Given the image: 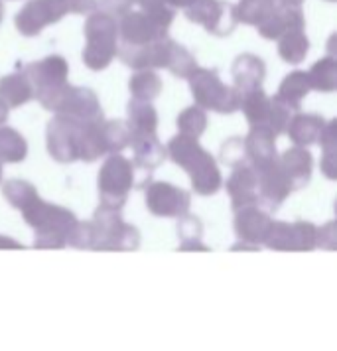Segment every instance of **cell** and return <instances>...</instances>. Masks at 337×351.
<instances>
[{"mask_svg":"<svg viewBox=\"0 0 337 351\" xmlns=\"http://www.w3.org/2000/svg\"><path fill=\"white\" fill-rule=\"evenodd\" d=\"M166 154L176 166L184 168L192 180L193 192L197 195H215L223 186V176L217 166V160L201 148L197 138L176 134L168 146Z\"/></svg>","mask_w":337,"mask_h":351,"instance_id":"obj_1","label":"cell"},{"mask_svg":"<svg viewBox=\"0 0 337 351\" xmlns=\"http://www.w3.org/2000/svg\"><path fill=\"white\" fill-rule=\"evenodd\" d=\"M24 221L36 231L34 247L36 249H53L60 251L67 247V241L71 237L77 217L73 211L62 206H53L44 202L40 195L22 209Z\"/></svg>","mask_w":337,"mask_h":351,"instance_id":"obj_2","label":"cell"},{"mask_svg":"<svg viewBox=\"0 0 337 351\" xmlns=\"http://www.w3.org/2000/svg\"><path fill=\"white\" fill-rule=\"evenodd\" d=\"M97 6L99 0H28L18 10L14 24L22 36L34 38L67 14H91Z\"/></svg>","mask_w":337,"mask_h":351,"instance_id":"obj_3","label":"cell"},{"mask_svg":"<svg viewBox=\"0 0 337 351\" xmlns=\"http://www.w3.org/2000/svg\"><path fill=\"white\" fill-rule=\"evenodd\" d=\"M85 49L83 64L91 71H103L116 58L118 51V22L105 10L91 12L85 26Z\"/></svg>","mask_w":337,"mask_h":351,"instance_id":"obj_4","label":"cell"},{"mask_svg":"<svg viewBox=\"0 0 337 351\" xmlns=\"http://www.w3.org/2000/svg\"><path fill=\"white\" fill-rule=\"evenodd\" d=\"M123 209L99 206L91 227H93V251H136L140 247V231L123 221Z\"/></svg>","mask_w":337,"mask_h":351,"instance_id":"obj_5","label":"cell"},{"mask_svg":"<svg viewBox=\"0 0 337 351\" xmlns=\"http://www.w3.org/2000/svg\"><path fill=\"white\" fill-rule=\"evenodd\" d=\"M99 199L101 206L112 209H123L132 188H136V168L129 158L121 156V152L109 154L103 162L99 178Z\"/></svg>","mask_w":337,"mask_h":351,"instance_id":"obj_6","label":"cell"},{"mask_svg":"<svg viewBox=\"0 0 337 351\" xmlns=\"http://www.w3.org/2000/svg\"><path fill=\"white\" fill-rule=\"evenodd\" d=\"M190 89H192L193 101L199 109L221 112V114H231L239 111L241 97L233 89V85H225L219 80V73L215 69H205L197 67L192 75L188 77Z\"/></svg>","mask_w":337,"mask_h":351,"instance_id":"obj_7","label":"cell"},{"mask_svg":"<svg viewBox=\"0 0 337 351\" xmlns=\"http://www.w3.org/2000/svg\"><path fill=\"white\" fill-rule=\"evenodd\" d=\"M174 8L184 10L186 18L205 28V32L217 38H227L237 28L235 4L225 0H168Z\"/></svg>","mask_w":337,"mask_h":351,"instance_id":"obj_8","label":"cell"},{"mask_svg":"<svg viewBox=\"0 0 337 351\" xmlns=\"http://www.w3.org/2000/svg\"><path fill=\"white\" fill-rule=\"evenodd\" d=\"M40 103L46 111L71 117L81 123H97L105 119L95 91L87 87H73L65 83L64 87H60L55 93L42 99Z\"/></svg>","mask_w":337,"mask_h":351,"instance_id":"obj_9","label":"cell"},{"mask_svg":"<svg viewBox=\"0 0 337 351\" xmlns=\"http://www.w3.org/2000/svg\"><path fill=\"white\" fill-rule=\"evenodd\" d=\"M87 123L75 121L65 114H55L46 128V143L51 158L60 164H71L79 160L83 128Z\"/></svg>","mask_w":337,"mask_h":351,"instance_id":"obj_10","label":"cell"},{"mask_svg":"<svg viewBox=\"0 0 337 351\" xmlns=\"http://www.w3.org/2000/svg\"><path fill=\"white\" fill-rule=\"evenodd\" d=\"M264 245L273 251L308 253L318 247V227L310 221H274L264 239Z\"/></svg>","mask_w":337,"mask_h":351,"instance_id":"obj_11","label":"cell"},{"mask_svg":"<svg viewBox=\"0 0 337 351\" xmlns=\"http://www.w3.org/2000/svg\"><path fill=\"white\" fill-rule=\"evenodd\" d=\"M22 71L32 83L34 99L38 101L55 93L60 87H64L69 77V65L62 56H48L40 62H32L24 65Z\"/></svg>","mask_w":337,"mask_h":351,"instance_id":"obj_12","label":"cell"},{"mask_svg":"<svg viewBox=\"0 0 337 351\" xmlns=\"http://www.w3.org/2000/svg\"><path fill=\"white\" fill-rule=\"evenodd\" d=\"M273 219L269 211L257 206H245L235 211V235L239 243L231 247V251H258L260 245L271 231Z\"/></svg>","mask_w":337,"mask_h":351,"instance_id":"obj_13","label":"cell"},{"mask_svg":"<svg viewBox=\"0 0 337 351\" xmlns=\"http://www.w3.org/2000/svg\"><path fill=\"white\" fill-rule=\"evenodd\" d=\"M146 209L156 217H182L190 211L192 195L170 182H148Z\"/></svg>","mask_w":337,"mask_h":351,"instance_id":"obj_14","label":"cell"},{"mask_svg":"<svg viewBox=\"0 0 337 351\" xmlns=\"http://www.w3.org/2000/svg\"><path fill=\"white\" fill-rule=\"evenodd\" d=\"M255 172L258 176V206H262L266 211H278L286 197L294 192L288 176L280 166V160H273Z\"/></svg>","mask_w":337,"mask_h":351,"instance_id":"obj_15","label":"cell"},{"mask_svg":"<svg viewBox=\"0 0 337 351\" xmlns=\"http://www.w3.org/2000/svg\"><path fill=\"white\" fill-rule=\"evenodd\" d=\"M164 36H168V28H164L160 22H156L142 10H129L118 18V46H145Z\"/></svg>","mask_w":337,"mask_h":351,"instance_id":"obj_16","label":"cell"},{"mask_svg":"<svg viewBox=\"0 0 337 351\" xmlns=\"http://www.w3.org/2000/svg\"><path fill=\"white\" fill-rule=\"evenodd\" d=\"M227 193L231 197L233 211L245 206L258 204V176L255 168L247 162L233 168V174L227 180Z\"/></svg>","mask_w":337,"mask_h":351,"instance_id":"obj_17","label":"cell"},{"mask_svg":"<svg viewBox=\"0 0 337 351\" xmlns=\"http://www.w3.org/2000/svg\"><path fill=\"white\" fill-rule=\"evenodd\" d=\"M231 75H233V89L239 93V97H242L249 91L262 87L266 67H264V62L255 53H241L233 62Z\"/></svg>","mask_w":337,"mask_h":351,"instance_id":"obj_18","label":"cell"},{"mask_svg":"<svg viewBox=\"0 0 337 351\" xmlns=\"http://www.w3.org/2000/svg\"><path fill=\"white\" fill-rule=\"evenodd\" d=\"M264 40H278L290 30H305V18L302 6H280L257 26Z\"/></svg>","mask_w":337,"mask_h":351,"instance_id":"obj_19","label":"cell"},{"mask_svg":"<svg viewBox=\"0 0 337 351\" xmlns=\"http://www.w3.org/2000/svg\"><path fill=\"white\" fill-rule=\"evenodd\" d=\"M242 143H245V160L255 170L278 158V154H276V136L266 128L251 127L247 138H242Z\"/></svg>","mask_w":337,"mask_h":351,"instance_id":"obj_20","label":"cell"},{"mask_svg":"<svg viewBox=\"0 0 337 351\" xmlns=\"http://www.w3.org/2000/svg\"><path fill=\"white\" fill-rule=\"evenodd\" d=\"M282 170L288 176L292 190H302L308 186L310 178H312V168H314V158L310 154V150H305L304 146H294L288 148L282 156H278Z\"/></svg>","mask_w":337,"mask_h":351,"instance_id":"obj_21","label":"cell"},{"mask_svg":"<svg viewBox=\"0 0 337 351\" xmlns=\"http://www.w3.org/2000/svg\"><path fill=\"white\" fill-rule=\"evenodd\" d=\"M325 127V119L318 114V112H294L290 119L286 134L290 136V141L296 146H312L318 143L321 130Z\"/></svg>","mask_w":337,"mask_h":351,"instance_id":"obj_22","label":"cell"},{"mask_svg":"<svg viewBox=\"0 0 337 351\" xmlns=\"http://www.w3.org/2000/svg\"><path fill=\"white\" fill-rule=\"evenodd\" d=\"M127 127H129L130 143L156 134V130H158V112L152 107L150 101H136V99L130 101Z\"/></svg>","mask_w":337,"mask_h":351,"instance_id":"obj_23","label":"cell"},{"mask_svg":"<svg viewBox=\"0 0 337 351\" xmlns=\"http://www.w3.org/2000/svg\"><path fill=\"white\" fill-rule=\"evenodd\" d=\"M130 146L134 150V162L132 164H134L136 172H140L148 180H150L152 170H156L160 164H164V160L168 158L164 144L158 141V134L132 141Z\"/></svg>","mask_w":337,"mask_h":351,"instance_id":"obj_24","label":"cell"},{"mask_svg":"<svg viewBox=\"0 0 337 351\" xmlns=\"http://www.w3.org/2000/svg\"><path fill=\"white\" fill-rule=\"evenodd\" d=\"M0 99L8 105V107H22L26 103H30L34 99V89L30 80L24 75V71L20 69L16 73L4 75L0 80Z\"/></svg>","mask_w":337,"mask_h":351,"instance_id":"obj_25","label":"cell"},{"mask_svg":"<svg viewBox=\"0 0 337 351\" xmlns=\"http://www.w3.org/2000/svg\"><path fill=\"white\" fill-rule=\"evenodd\" d=\"M271 105H273V99L266 95L262 91V87H260V89L249 91V93H245L241 97L239 109L245 112V119L249 121L251 127L266 128V125H269V114H271Z\"/></svg>","mask_w":337,"mask_h":351,"instance_id":"obj_26","label":"cell"},{"mask_svg":"<svg viewBox=\"0 0 337 351\" xmlns=\"http://www.w3.org/2000/svg\"><path fill=\"white\" fill-rule=\"evenodd\" d=\"M312 87H310V80L305 71H292L288 73L284 81L278 87V99L282 103H286L290 109L294 112H298L302 109V101L310 95Z\"/></svg>","mask_w":337,"mask_h":351,"instance_id":"obj_27","label":"cell"},{"mask_svg":"<svg viewBox=\"0 0 337 351\" xmlns=\"http://www.w3.org/2000/svg\"><path fill=\"white\" fill-rule=\"evenodd\" d=\"M177 237H179V249L182 253H188V251H199V253H208L209 247L201 243V233H203V225L199 221V217L195 215H182L177 217Z\"/></svg>","mask_w":337,"mask_h":351,"instance_id":"obj_28","label":"cell"},{"mask_svg":"<svg viewBox=\"0 0 337 351\" xmlns=\"http://www.w3.org/2000/svg\"><path fill=\"white\" fill-rule=\"evenodd\" d=\"M310 51V40L304 30H290L278 38V56L286 64H302Z\"/></svg>","mask_w":337,"mask_h":351,"instance_id":"obj_29","label":"cell"},{"mask_svg":"<svg viewBox=\"0 0 337 351\" xmlns=\"http://www.w3.org/2000/svg\"><path fill=\"white\" fill-rule=\"evenodd\" d=\"M28 154V143L16 128L0 125V162L2 164H18L24 162Z\"/></svg>","mask_w":337,"mask_h":351,"instance_id":"obj_30","label":"cell"},{"mask_svg":"<svg viewBox=\"0 0 337 351\" xmlns=\"http://www.w3.org/2000/svg\"><path fill=\"white\" fill-rule=\"evenodd\" d=\"M308 80L310 87L320 91V93H334L337 89V62L336 58L327 56L321 58L316 64L312 65V69L308 71Z\"/></svg>","mask_w":337,"mask_h":351,"instance_id":"obj_31","label":"cell"},{"mask_svg":"<svg viewBox=\"0 0 337 351\" xmlns=\"http://www.w3.org/2000/svg\"><path fill=\"white\" fill-rule=\"evenodd\" d=\"M280 6H284L280 0H241L235 6V14H237V22L257 28L264 18L273 14Z\"/></svg>","mask_w":337,"mask_h":351,"instance_id":"obj_32","label":"cell"},{"mask_svg":"<svg viewBox=\"0 0 337 351\" xmlns=\"http://www.w3.org/2000/svg\"><path fill=\"white\" fill-rule=\"evenodd\" d=\"M132 99L136 101H154L162 93V80L154 69H138L129 81Z\"/></svg>","mask_w":337,"mask_h":351,"instance_id":"obj_33","label":"cell"},{"mask_svg":"<svg viewBox=\"0 0 337 351\" xmlns=\"http://www.w3.org/2000/svg\"><path fill=\"white\" fill-rule=\"evenodd\" d=\"M101 130H103V143L107 148V154L123 152L130 144L129 127L125 121H103Z\"/></svg>","mask_w":337,"mask_h":351,"instance_id":"obj_34","label":"cell"},{"mask_svg":"<svg viewBox=\"0 0 337 351\" xmlns=\"http://www.w3.org/2000/svg\"><path fill=\"white\" fill-rule=\"evenodd\" d=\"M177 130L179 134H186V136H193V138H199L205 128H208V114L203 109H199L197 105L195 107H188L177 114Z\"/></svg>","mask_w":337,"mask_h":351,"instance_id":"obj_35","label":"cell"},{"mask_svg":"<svg viewBox=\"0 0 337 351\" xmlns=\"http://www.w3.org/2000/svg\"><path fill=\"white\" fill-rule=\"evenodd\" d=\"M2 195L6 197V202L12 206L14 209L26 208L34 197H38V192L30 182H24V180H8L4 186H2Z\"/></svg>","mask_w":337,"mask_h":351,"instance_id":"obj_36","label":"cell"},{"mask_svg":"<svg viewBox=\"0 0 337 351\" xmlns=\"http://www.w3.org/2000/svg\"><path fill=\"white\" fill-rule=\"evenodd\" d=\"M172 75H176L179 80H188L192 75L193 71L197 69V62L193 58L192 53L184 46L176 44L174 46V51H172V58H170V64L166 67Z\"/></svg>","mask_w":337,"mask_h":351,"instance_id":"obj_37","label":"cell"},{"mask_svg":"<svg viewBox=\"0 0 337 351\" xmlns=\"http://www.w3.org/2000/svg\"><path fill=\"white\" fill-rule=\"evenodd\" d=\"M271 99H273V105H271V114H269V125H266V128L273 132L274 136H280V134L286 132L294 111L290 109L286 103H282L278 97H271Z\"/></svg>","mask_w":337,"mask_h":351,"instance_id":"obj_38","label":"cell"},{"mask_svg":"<svg viewBox=\"0 0 337 351\" xmlns=\"http://www.w3.org/2000/svg\"><path fill=\"white\" fill-rule=\"evenodd\" d=\"M221 162L227 164V166H231V168H235V166H239L242 162H247L245 160V143H242V138H239V136L229 138L221 146Z\"/></svg>","mask_w":337,"mask_h":351,"instance_id":"obj_39","label":"cell"},{"mask_svg":"<svg viewBox=\"0 0 337 351\" xmlns=\"http://www.w3.org/2000/svg\"><path fill=\"white\" fill-rule=\"evenodd\" d=\"M132 4H136V0H101L103 10L114 18H121L132 10Z\"/></svg>","mask_w":337,"mask_h":351,"instance_id":"obj_40","label":"cell"},{"mask_svg":"<svg viewBox=\"0 0 337 351\" xmlns=\"http://www.w3.org/2000/svg\"><path fill=\"white\" fill-rule=\"evenodd\" d=\"M0 249H14V251H24V245H22L20 241L12 239V237L0 235Z\"/></svg>","mask_w":337,"mask_h":351,"instance_id":"obj_41","label":"cell"},{"mask_svg":"<svg viewBox=\"0 0 337 351\" xmlns=\"http://www.w3.org/2000/svg\"><path fill=\"white\" fill-rule=\"evenodd\" d=\"M8 114H10V107L0 99V125H4L8 121Z\"/></svg>","mask_w":337,"mask_h":351,"instance_id":"obj_42","label":"cell"},{"mask_svg":"<svg viewBox=\"0 0 337 351\" xmlns=\"http://www.w3.org/2000/svg\"><path fill=\"white\" fill-rule=\"evenodd\" d=\"M284 6H302L304 4V0H280Z\"/></svg>","mask_w":337,"mask_h":351,"instance_id":"obj_43","label":"cell"},{"mask_svg":"<svg viewBox=\"0 0 337 351\" xmlns=\"http://www.w3.org/2000/svg\"><path fill=\"white\" fill-rule=\"evenodd\" d=\"M2 18H4V4H2V0H0V24H2Z\"/></svg>","mask_w":337,"mask_h":351,"instance_id":"obj_44","label":"cell"},{"mask_svg":"<svg viewBox=\"0 0 337 351\" xmlns=\"http://www.w3.org/2000/svg\"><path fill=\"white\" fill-rule=\"evenodd\" d=\"M0 182H2V162H0Z\"/></svg>","mask_w":337,"mask_h":351,"instance_id":"obj_45","label":"cell"},{"mask_svg":"<svg viewBox=\"0 0 337 351\" xmlns=\"http://www.w3.org/2000/svg\"><path fill=\"white\" fill-rule=\"evenodd\" d=\"M329 2H334V0H329Z\"/></svg>","mask_w":337,"mask_h":351,"instance_id":"obj_46","label":"cell"}]
</instances>
